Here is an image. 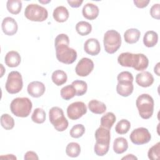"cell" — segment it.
I'll return each instance as SVG.
<instances>
[{
    "instance_id": "1",
    "label": "cell",
    "mask_w": 160,
    "mask_h": 160,
    "mask_svg": "<svg viewBox=\"0 0 160 160\" xmlns=\"http://www.w3.org/2000/svg\"><path fill=\"white\" fill-rule=\"evenodd\" d=\"M69 39L67 34H60L54 40L56 55L57 59L64 64H70L77 59V52L75 49L69 48Z\"/></svg>"
},
{
    "instance_id": "2",
    "label": "cell",
    "mask_w": 160,
    "mask_h": 160,
    "mask_svg": "<svg viewBox=\"0 0 160 160\" xmlns=\"http://www.w3.org/2000/svg\"><path fill=\"white\" fill-rule=\"evenodd\" d=\"M32 103L28 98H16L10 104L11 112L17 117L26 118L31 112Z\"/></svg>"
},
{
    "instance_id": "3",
    "label": "cell",
    "mask_w": 160,
    "mask_h": 160,
    "mask_svg": "<svg viewBox=\"0 0 160 160\" xmlns=\"http://www.w3.org/2000/svg\"><path fill=\"white\" fill-rule=\"evenodd\" d=\"M136 105L140 116L144 119H148L152 116L154 102L153 98L148 94L139 95L136 101Z\"/></svg>"
},
{
    "instance_id": "4",
    "label": "cell",
    "mask_w": 160,
    "mask_h": 160,
    "mask_svg": "<svg viewBox=\"0 0 160 160\" xmlns=\"http://www.w3.org/2000/svg\"><path fill=\"white\" fill-rule=\"evenodd\" d=\"M49 118L50 122L57 131L62 132L68 128L69 123L61 108L58 106L51 108L49 111Z\"/></svg>"
},
{
    "instance_id": "5",
    "label": "cell",
    "mask_w": 160,
    "mask_h": 160,
    "mask_svg": "<svg viewBox=\"0 0 160 160\" xmlns=\"http://www.w3.org/2000/svg\"><path fill=\"white\" fill-rule=\"evenodd\" d=\"M103 43L106 52L108 54H114L121 47V36L116 30H108L104 35Z\"/></svg>"
},
{
    "instance_id": "6",
    "label": "cell",
    "mask_w": 160,
    "mask_h": 160,
    "mask_svg": "<svg viewBox=\"0 0 160 160\" xmlns=\"http://www.w3.org/2000/svg\"><path fill=\"white\" fill-rule=\"evenodd\" d=\"M25 17L31 21L36 22H42L48 17L47 9L37 4H28L24 10Z\"/></svg>"
},
{
    "instance_id": "7",
    "label": "cell",
    "mask_w": 160,
    "mask_h": 160,
    "mask_svg": "<svg viewBox=\"0 0 160 160\" xmlns=\"http://www.w3.org/2000/svg\"><path fill=\"white\" fill-rule=\"evenodd\" d=\"M23 87L22 78L20 72L16 71L9 73L6 82V90L9 94H16L20 92Z\"/></svg>"
},
{
    "instance_id": "8",
    "label": "cell",
    "mask_w": 160,
    "mask_h": 160,
    "mask_svg": "<svg viewBox=\"0 0 160 160\" xmlns=\"http://www.w3.org/2000/svg\"><path fill=\"white\" fill-rule=\"evenodd\" d=\"M131 141L136 145H142L149 142L151 139V135L147 128L140 127L134 129L130 136Z\"/></svg>"
},
{
    "instance_id": "9",
    "label": "cell",
    "mask_w": 160,
    "mask_h": 160,
    "mask_svg": "<svg viewBox=\"0 0 160 160\" xmlns=\"http://www.w3.org/2000/svg\"><path fill=\"white\" fill-rule=\"evenodd\" d=\"M87 112V107L84 102L76 101L69 104L67 108L68 117L71 120H76Z\"/></svg>"
},
{
    "instance_id": "10",
    "label": "cell",
    "mask_w": 160,
    "mask_h": 160,
    "mask_svg": "<svg viewBox=\"0 0 160 160\" xmlns=\"http://www.w3.org/2000/svg\"><path fill=\"white\" fill-rule=\"evenodd\" d=\"M93 61L88 58H82L77 64L75 71L77 75L81 77L88 76L94 69Z\"/></svg>"
},
{
    "instance_id": "11",
    "label": "cell",
    "mask_w": 160,
    "mask_h": 160,
    "mask_svg": "<svg viewBox=\"0 0 160 160\" xmlns=\"http://www.w3.org/2000/svg\"><path fill=\"white\" fill-rule=\"evenodd\" d=\"M94 136L96 138V144L109 146L111 139L110 129L100 126L96 129Z\"/></svg>"
},
{
    "instance_id": "12",
    "label": "cell",
    "mask_w": 160,
    "mask_h": 160,
    "mask_svg": "<svg viewBox=\"0 0 160 160\" xmlns=\"http://www.w3.org/2000/svg\"><path fill=\"white\" fill-rule=\"evenodd\" d=\"M1 28L3 32L8 36H13L15 34L18 29L17 22L11 17L4 18L2 22Z\"/></svg>"
},
{
    "instance_id": "13",
    "label": "cell",
    "mask_w": 160,
    "mask_h": 160,
    "mask_svg": "<svg viewBox=\"0 0 160 160\" xmlns=\"http://www.w3.org/2000/svg\"><path fill=\"white\" fill-rule=\"evenodd\" d=\"M28 94L33 98H39L42 96L46 91L45 85L40 81L31 82L27 88Z\"/></svg>"
},
{
    "instance_id": "14",
    "label": "cell",
    "mask_w": 160,
    "mask_h": 160,
    "mask_svg": "<svg viewBox=\"0 0 160 160\" xmlns=\"http://www.w3.org/2000/svg\"><path fill=\"white\" fill-rule=\"evenodd\" d=\"M84 51L91 56L98 55L101 51L100 44L97 39L89 38L84 44Z\"/></svg>"
},
{
    "instance_id": "15",
    "label": "cell",
    "mask_w": 160,
    "mask_h": 160,
    "mask_svg": "<svg viewBox=\"0 0 160 160\" xmlns=\"http://www.w3.org/2000/svg\"><path fill=\"white\" fill-rule=\"evenodd\" d=\"M136 82L141 87L148 88L153 84L154 77L149 71H143L136 75Z\"/></svg>"
},
{
    "instance_id": "16",
    "label": "cell",
    "mask_w": 160,
    "mask_h": 160,
    "mask_svg": "<svg viewBox=\"0 0 160 160\" xmlns=\"http://www.w3.org/2000/svg\"><path fill=\"white\" fill-rule=\"evenodd\" d=\"M99 10L98 7L92 3L86 4L82 9L83 16L89 20H94L99 15Z\"/></svg>"
},
{
    "instance_id": "17",
    "label": "cell",
    "mask_w": 160,
    "mask_h": 160,
    "mask_svg": "<svg viewBox=\"0 0 160 160\" xmlns=\"http://www.w3.org/2000/svg\"><path fill=\"white\" fill-rule=\"evenodd\" d=\"M134 90V86L132 81H119L116 86L118 94L123 97H128L131 95Z\"/></svg>"
},
{
    "instance_id": "18",
    "label": "cell",
    "mask_w": 160,
    "mask_h": 160,
    "mask_svg": "<svg viewBox=\"0 0 160 160\" xmlns=\"http://www.w3.org/2000/svg\"><path fill=\"white\" fill-rule=\"evenodd\" d=\"M21 61V58L18 52L16 51H10L5 56L4 62L10 68H15L19 65Z\"/></svg>"
},
{
    "instance_id": "19",
    "label": "cell",
    "mask_w": 160,
    "mask_h": 160,
    "mask_svg": "<svg viewBox=\"0 0 160 160\" xmlns=\"http://www.w3.org/2000/svg\"><path fill=\"white\" fill-rule=\"evenodd\" d=\"M69 11L68 9L63 6H60L56 8L52 13V16L54 20L58 22H64L69 18Z\"/></svg>"
},
{
    "instance_id": "20",
    "label": "cell",
    "mask_w": 160,
    "mask_h": 160,
    "mask_svg": "<svg viewBox=\"0 0 160 160\" xmlns=\"http://www.w3.org/2000/svg\"><path fill=\"white\" fill-rule=\"evenodd\" d=\"M149 65L148 58L143 54H135V61L133 68L138 71L145 70Z\"/></svg>"
},
{
    "instance_id": "21",
    "label": "cell",
    "mask_w": 160,
    "mask_h": 160,
    "mask_svg": "<svg viewBox=\"0 0 160 160\" xmlns=\"http://www.w3.org/2000/svg\"><path fill=\"white\" fill-rule=\"evenodd\" d=\"M141 32L138 29L131 28L126 30L124 33L125 41L128 44H134L137 42L140 38Z\"/></svg>"
},
{
    "instance_id": "22",
    "label": "cell",
    "mask_w": 160,
    "mask_h": 160,
    "mask_svg": "<svg viewBox=\"0 0 160 160\" xmlns=\"http://www.w3.org/2000/svg\"><path fill=\"white\" fill-rule=\"evenodd\" d=\"M158 41V34L154 31H147L143 37V43L148 48H152L156 45Z\"/></svg>"
},
{
    "instance_id": "23",
    "label": "cell",
    "mask_w": 160,
    "mask_h": 160,
    "mask_svg": "<svg viewBox=\"0 0 160 160\" xmlns=\"http://www.w3.org/2000/svg\"><path fill=\"white\" fill-rule=\"evenodd\" d=\"M88 108L92 112L97 114H103L106 111V104L96 99H92L89 102Z\"/></svg>"
},
{
    "instance_id": "24",
    "label": "cell",
    "mask_w": 160,
    "mask_h": 160,
    "mask_svg": "<svg viewBox=\"0 0 160 160\" xmlns=\"http://www.w3.org/2000/svg\"><path fill=\"white\" fill-rule=\"evenodd\" d=\"M128 142L124 138L119 137L115 139L113 142V150L116 154H122L127 151Z\"/></svg>"
},
{
    "instance_id": "25",
    "label": "cell",
    "mask_w": 160,
    "mask_h": 160,
    "mask_svg": "<svg viewBox=\"0 0 160 160\" xmlns=\"http://www.w3.org/2000/svg\"><path fill=\"white\" fill-rule=\"evenodd\" d=\"M51 79L55 85L59 86L66 82L68 76L66 73L64 71L58 69L52 72Z\"/></svg>"
},
{
    "instance_id": "26",
    "label": "cell",
    "mask_w": 160,
    "mask_h": 160,
    "mask_svg": "<svg viewBox=\"0 0 160 160\" xmlns=\"http://www.w3.org/2000/svg\"><path fill=\"white\" fill-rule=\"evenodd\" d=\"M116 118L115 114L112 112H108L102 116L101 118V126H102L108 129H111L114 122Z\"/></svg>"
},
{
    "instance_id": "27",
    "label": "cell",
    "mask_w": 160,
    "mask_h": 160,
    "mask_svg": "<svg viewBox=\"0 0 160 160\" xmlns=\"http://www.w3.org/2000/svg\"><path fill=\"white\" fill-rule=\"evenodd\" d=\"M76 30L79 35L86 36L91 32L92 26L88 22L81 21L76 24Z\"/></svg>"
},
{
    "instance_id": "28",
    "label": "cell",
    "mask_w": 160,
    "mask_h": 160,
    "mask_svg": "<svg viewBox=\"0 0 160 160\" xmlns=\"http://www.w3.org/2000/svg\"><path fill=\"white\" fill-rule=\"evenodd\" d=\"M81 152V146L78 142H69L66 148V154L71 158L78 157Z\"/></svg>"
},
{
    "instance_id": "29",
    "label": "cell",
    "mask_w": 160,
    "mask_h": 160,
    "mask_svg": "<svg viewBox=\"0 0 160 160\" xmlns=\"http://www.w3.org/2000/svg\"><path fill=\"white\" fill-rule=\"evenodd\" d=\"M8 11L12 14H19L22 9V2L20 0H8L6 3Z\"/></svg>"
},
{
    "instance_id": "30",
    "label": "cell",
    "mask_w": 160,
    "mask_h": 160,
    "mask_svg": "<svg viewBox=\"0 0 160 160\" xmlns=\"http://www.w3.org/2000/svg\"><path fill=\"white\" fill-rule=\"evenodd\" d=\"M76 95V90L72 84L67 85L61 89V96L64 100L68 101L74 98Z\"/></svg>"
},
{
    "instance_id": "31",
    "label": "cell",
    "mask_w": 160,
    "mask_h": 160,
    "mask_svg": "<svg viewBox=\"0 0 160 160\" xmlns=\"http://www.w3.org/2000/svg\"><path fill=\"white\" fill-rule=\"evenodd\" d=\"M131 128L130 122L125 119L120 120L115 127L116 132L119 134H126Z\"/></svg>"
},
{
    "instance_id": "32",
    "label": "cell",
    "mask_w": 160,
    "mask_h": 160,
    "mask_svg": "<svg viewBox=\"0 0 160 160\" xmlns=\"http://www.w3.org/2000/svg\"><path fill=\"white\" fill-rule=\"evenodd\" d=\"M32 121L37 124H42L46 120V112L40 108H36L31 116Z\"/></svg>"
},
{
    "instance_id": "33",
    "label": "cell",
    "mask_w": 160,
    "mask_h": 160,
    "mask_svg": "<svg viewBox=\"0 0 160 160\" xmlns=\"http://www.w3.org/2000/svg\"><path fill=\"white\" fill-rule=\"evenodd\" d=\"M71 84L74 86L76 90V96H82L87 91L88 85H87V83L84 81L75 80L72 81Z\"/></svg>"
},
{
    "instance_id": "34",
    "label": "cell",
    "mask_w": 160,
    "mask_h": 160,
    "mask_svg": "<svg viewBox=\"0 0 160 160\" xmlns=\"http://www.w3.org/2000/svg\"><path fill=\"white\" fill-rule=\"evenodd\" d=\"M1 124L6 130H10L14 126V120L9 114H3L1 116Z\"/></svg>"
},
{
    "instance_id": "35",
    "label": "cell",
    "mask_w": 160,
    "mask_h": 160,
    "mask_svg": "<svg viewBox=\"0 0 160 160\" xmlns=\"http://www.w3.org/2000/svg\"><path fill=\"white\" fill-rule=\"evenodd\" d=\"M84 126L81 124H78L72 126L69 131V134L73 138H79L84 134Z\"/></svg>"
},
{
    "instance_id": "36",
    "label": "cell",
    "mask_w": 160,
    "mask_h": 160,
    "mask_svg": "<svg viewBox=\"0 0 160 160\" xmlns=\"http://www.w3.org/2000/svg\"><path fill=\"white\" fill-rule=\"evenodd\" d=\"M160 155V142H158L153 145L148 151V156L151 160H158L159 159Z\"/></svg>"
},
{
    "instance_id": "37",
    "label": "cell",
    "mask_w": 160,
    "mask_h": 160,
    "mask_svg": "<svg viewBox=\"0 0 160 160\" xmlns=\"http://www.w3.org/2000/svg\"><path fill=\"white\" fill-rule=\"evenodd\" d=\"M118 81H132L133 82L134 78L132 74L129 72V71H122L120 72L117 77Z\"/></svg>"
},
{
    "instance_id": "38",
    "label": "cell",
    "mask_w": 160,
    "mask_h": 160,
    "mask_svg": "<svg viewBox=\"0 0 160 160\" xmlns=\"http://www.w3.org/2000/svg\"><path fill=\"white\" fill-rule=\"evenodd\" d=\"M150 14L152 18L156 19H160V4H154L150 9Z\"/></svg>"
},
{
    "instance_id": "39",
    "label": "cell",
    "mask_w": 160,
    "mask_h": 160,
    "mask_svg": "<svg viewBox=\"0 0 160 160\" xmlns=\"http://www.w3.org/2000/svg\"><path fill=\"white\" fill-rule=\"evenodd\" d=\"M24 159L25 160H29V159H34V160H38L39 159L38 156V154L34 152V151H28L25 153L24 156Z\"/></svg>"
},
{
    "instance_id": "40",
    "label": "cell",
    "mask_w": 160,
    "mask_h": 160,
    "mask_svg": "<svg viewBox=\"0 0 160 160\" xmlns=\"http://www.w3.org/2000/svg\"><path fill=\"white\" fill-rule=\"evenodd\" d=\"M134 4L138 8H144L149 3V0H134Z\"/></svg>"
},
{
    "instance_id": "41",
    "label": "cell",
    "mask_w": 160,
    "mask_h": 160,
    "mask_svg": "<svg viewBox=\"0 0 160 160\" xmlns=\"http://www.w3.org/2000/svg\"><path fill=\"white\" fill-rule=\"evenodd\" d=\"M68 3L69 6L74 8H77L81 6L82 3L83 2L82 0H68Z\"/></svg>"
},
{
    "instance_id": "42",
    "label": "cell",
    "mask_w": 160,
    "mask_h": 160,
    "mask_svg": "<svg viewBox=\"0 0 160 160\" xmlns=\"http://www.w3.org/2000/svg\"><path fill=\"white\" fill-rule=\"evenodd\" d=\"M122 160L123 159H128V160H132V159H138V158L136 157L135 156H134L133 154H127V156H124L123 158H122L121 159Z\"/></svg>"
},
{
    "instance_id": "43",
    "label": "cell",
    "mask_w": 160,
    "mask_h": 160,
    "mask_svg": "<svg viewBox=\"0 0 160 160\" xmlns=\"http://www.w3.org/2000/svg\"><path fill=\"white\" fill-rule=\"evenodd\" d=\"M159 64H160V63L159 62H158L157 64H156V65L154 66V72H155V74L157 75V76H160V73H159Z\"/></svg>"
},
{
    "instance_id": "44",
    "label": "cell",
    "mask_w": 160,
    "mask_h": 160,
    "mask_svg": "<svg viewBox=\"0 0 160 160\" xmlns=\"http://www.w3.org/2000/svg\"><path fill=\"white\" fill-rule=\"evenodd\" d=\"M1 159L2 158H5V159H16V157L15 156H14L13 154H6V156H1L0 157Z\"/></svg>"
},
{
    "instance_id": "45",
    "label": "cell",
    "mask_w": 160,
    "mask_h": 160,
    "mask_svg": "<svg viewBox=\"0 0 160 160\" xmlns=\"http://www.w3.org/2000/svg\"><path fill=\"white\" fill-rule=\"evenodd\" d=\"M39 2L40 3H42V4H47V3H49V2H51V0L45 1H41V0H39Z\"/></svg>"
}]
</instances>
